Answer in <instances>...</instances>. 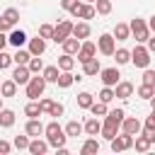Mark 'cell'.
I'll return each mask as SVG.
<instances>
[{
	"mask_svg": "<svg viewBox=\"0 0 155 155\" xmlns=\"http://www.w3.org/2000/svg\"><path fill=\"white\" fill-rule=\"evenodd\" d=\"M44 133H46L48 145H53V148H61V145H65V140H68L65 131L61 128V124H58L56 119H53L51 124H46V126H44Z\"/></svg>",
	"mask_w": 155,
	"mask_h": 155,
	"instance_id": "6da1fadb",
	"label": "cell"
},
{
	"mask_svg": "<svg viewBox=\"0 0 155 155\" xmlns=\"http://www.w3.org/2000/svg\"><path fill=\"white\" fill-rule=\"evenodd\" d=\"M24 87H27V97H29V99H39V97L44 94V90H46V80H44V75L39 73V75H31Z\"/></svg>",
	"mask_w": 155,
	"mask_h": 155,
	"instance_id": "7a4b0ae2",
	"label": "cell"
},
{
	"mask_svg": "<svg viewBox=\"0 0 155 155\" xmlns=\"http://www.w3.org/2000/svg\"><path fill=\"white\" fill-rule=\"evenodd\" d=\"M131 34H133V39L138 41V44H145L148 41V36H150V29H148V22L145 19H140V17H136V19H131Z\"/></svg>",
	"mask_w": 155,
	"mask_h": 155,
	"instance_id": "3957f363",
	"label": "cell"
},
{
	"mask_svg": "<svg viewBox=\"0 0 155 155\" xmlns=\"http://www.w3.org/2000/svg\"><path fill=\"white\" fill-rule=\"evenodd\" d=\"M131 63H133L136 68H148V65H150V51L138 44V46L131 51Z\"/></svg>",
	"mask_w": 155,
	"mask_h": 155,
	"instance_id": "277c9868",
	"label": "cell"
},
{
	"mask_svg": "<svg viewBox=\"0 0 155 155\" xmlns=\"http://www.w3.org/2000/svg\"><path fill=\"white\" fill-rule=\"evenodd\" d=\"M109 143H111V150H114V153H124V150L133 148V136L121 131V133H116V136H114Z\"/></svg>",
	"mask_w": 155,
	"mask_h": 155,
	"instance_id": "5b68a950",
	"label": "cell"
},
{
	"mask_svg": "<svg viewBox=\"0 0 155 155\" xmlns=\"http://www.w3.org/2000/svg\"><path fill=\"white\" fill-rule=\"evenodd\" d=\"M70 34H73V22H70V19H61V22L53 27V41H56V44H63Z\"/></svg>",
	"mask_w": 155,
	"mask_h": 155,
	"instance_id": "8992f818",
	"label": "cell"
},
{
	"mask_svg": "<svg viewBox=\"0 0 155 155\" xmlns=\"http://www.w3.org/2000/svg\"><path fill=\"white\" fill-rule=\"evenodd\" d=\"M97 51H99L102 56H114V51H116V39H114L111 34H102V36L97 39Z\"/></svg>",
	"mask_w": 155,
	"mask_h": 155,
	"instance_id": "52a82bcc",
	"label": "cell"
},
{
	"mask_svg": "<svg viewBox=\"0 0 155 155\" xmlns=\"http://www.w3.org/2000/svg\"><path fill=\"white\" fill-rule=\"evenodd\" d=\"M75 56H78V61H80V63H87L90 58H94V56H97V44H92V41H87V39H85V41H80V48H78V53H75Z\"/></svg>",
	"mask_w": 155,
	"mask_h": 155,
	"instance_id": "ba28073f",
	"label": "cell"
},
{
	"mask_svg": "<svg viewBox=\"0 0 155 155\" xmlns=\"http://www.w3.org/2000/svg\"><path fill=\"white\" fill-rule=\"evenodd\" d=\"M70 15H73V17H78V19H92V17L97 15V10H94V5H92V2H80L75 10H70Z\"/></svg>",
	"mask_w": 155,
	"mask_h": 155,
	"instance_id": "9c48e42d",
	"label": "cell"
},
{
	"mask_svg": "<svg viewBox=\"0 0 155 155\" xmlns=\"http://www.w3.org/2000/svg\"><path fill=\"white\" fill-rule=\"evenodd\" d=\"M99 80H102V85L114 87V85L121 80V75H119V70H116V68H102V70H99Z\"/></svg>",
	"mask_w": 155,
	"mask_h": 155,
	"instance_id": "30bf717a",
	"label": "cell"
},
{
	"mask_svg": "<svg viewBox=\"0 0 155 155\" xmlns=\"http://www.w3.org/2000/svg\"><path fill=\"white\" fill-rule=\"evenodd\" d=\"M140 128H143V124H140L136 116H124V121H121V131H124V133L138 136V133H140Z\"/></svg>",
	"mask_w": 155,
	"mask_h": 155,
	"instance_id": "8fae6325",
	"label": "cell"
},
{
	"mask_svg": "<svg viewBox=\"0 0 155 155\" xmlns=\"http://www.w3.org/2000/svg\"><path fill=\"white\" fill-rule=\"evenodd\" d=\"M133 94V82H128V80H119L116 85H114V97H119V99H128Z\"/></svg>",
	"mask_w": 155,
	"mask_h": 155,
	"instance_id": "7c38bea8",
	"label": "cell"
},
{
	"mask_svg": "<svg viewBox=\"0 0 155 155\" xmlns=\"http://www.w3.org/2000/svg\"><path fill=\"white\" fill-rule=\"evenodd\" d=\"M27 41H29V39H27V34H24L22 29H15V27L10 29V36H7V44H12L15 48H22V46H24Z\"/></svg>",
	"mask_w": 155,
	"mask_h": 155,
	"instance_id": "4fadbf2b",
	"label": "cell"
},
{
	"mask_svg": "<svg viewBox=\"0 0 155 155\" xmlns=\"http://www.w3.org/2000/svg\"><path fill=\"white\" fill-rule=\"evenodd\" d=\"M27 150H29L31 155H46V153H48V140H41V138L36 136V138L29 140V148H27Z\"/></svg>",
	"mask_w": 155,
	"mask_h": 155,
	"instance_id": "5bb4252c",
	"label": "cell"
},
{
	"mask_svg": "<svg viewBox=\"0 0 155 155\" xmlns=\"http://www.w3.org/2000/svg\"><path fill=\"white\" fill-rule=\"evenodd\" d=\"M27 44H29V53H31V56H41V53L46 51V39H41L39 34H36L34 39H29Z\"/></svg>",
	"mask_w": 155,
	"mask_h": 155,
	"instance_id": "9a60e30c",
	"label": "cell"
},
{
	"mask_svg": "<svg viewBox=\"0 0 155 155\" xmlns=\"http://www.w3.org/2000/svg\"><path fill=\"white\" fill-rule=\"evenodd\" d=\"M29 78H31V73H29V68H27V65H17V68L12 70V80H15L17 85H27V82H29Z\"/></svg>",
	"mask_w": 155,
	"mask_h": 155,
	"instance_id": "2e32d148",
	"label": "cell"
},
{
	"mask_svg": "<svg viewBox=\"0 0 155 155\" xmlns=\"http://www.w3.org/2000/svg\"><path fill=\"white\" fill-rule=\"evenodd\" d=\"M24 133H27L29 138H36V136H41V133H44V124H41L39 119H29V121H27V126H24Z\"/></svg>",
	"mask_w": 155,
	"mask_h": 155,
	"instance_id": "e0dca14e",
	"label": "cell"
},
{
	"mask_svg": "<svg viewBox=\"0 0 155 155\" xmlns=\"http://www.w3.org/2000/svg\"><path fill=\"white\" fill-rule=\"evenodd\" d=\"M82 128H85L87 136H99V131H102V121H99L97 116H90V119L82 124Z\"/></svg>",
	"mask_w": 155,
	"mask_h": 155,
	"instance_id": "ac0fdd59",
	"label": "cell"
},
{
	"mask_svg": "<svg viewBox=\"0 0 155 155\" xmlns=\"http://www.w3.org/2000/svg\"><path fill=\"white\" fill-rule=\"evenodd\" d=\"M119 124H109V121H102V131H99V136L104 138V140H111L116 133H119Z\"/></svg>",
	"mask_w": 155,
	"mask_h": 155,
	"instance_id": "d6986e66",
	"label": "cell"
},
{
	"mask_svg": "<svg viewBox=\"0 0 155 155\" xmlns=\"http://www.w3.org/2000/svg\"><path fill=\"white\" fill-rule=\"evenodd\" d=\"M90 31H92V29H90L87 22H78V24H73V36L80 39V41H85V39L90 36Z\"/></svg>",
	"mask_w": 155,
	"mask_h": 155,
	"instance_id": "ffe728a7",
	"label": "cell"
},
{
	"mask_svg": "<svg viewBox=\"0 0 155 155\" xmlns=\"http://www.w3.org/2000/svg\"><path fill=\"white\" fill-rule=\"evenodd\" d=\"M63 131H65V136H68V138H78V136H82V133H85V128H82V124H80V121H68Z\"/></svg>",
	"mask_w": 155,
	"mask_h": 155,
	"instance_id": "44dd1931",
	"label": "cell"
},
{
	"mask_svg": "<svg viewBox=\"0 0 155 155\" xmlns=\"http://www.w3.org/2000/svg\"><path fill=\"white\" fill-rule=\"evenodd\" d=\"M116 41H126L128 36H131V27L128 24H124V22H119L116 27H114V34H111Z\"/></svg>",
	"mask_w": 155,
	"mask_h": 155,
	"instance_id": "7402d4cb",
	"label": "cell"
},
{
	"mask_svg": "<svg viewBox=\"0 0 155 155\" xmlns=\"http://www.w3.org/2000/svg\"><path fill=\"white\" fill-rule=\"evenodd\" d=\"M99 70H102V65H99V61H97V58H90L87 63H82V73H85L87 78L99 75Z\"/></svg>",
	"mask_w": 155,
	"mask_h": 155,
	"instance_id": "603a6c76",
	"label": "cell"
},
{
	"mask_svg": "<svg viewBox=\"0 0 155 155\" xmlns=\"http://www.w3.org/2000/svg\"><path fill=\"white\" fill-rule=\"evenodd\" d=\"M73 82H75L73 70H61V75H58V80H56V85H58V87H63V90H68Z\"/></svg>",
	"mask_w": 155,
	"mask_h": 155,
	"instance_id": "cb8c5ba5",
	"label": "cell"
},
{
	"mask_svg": "<svg viewBox=\"0 0 155 155\" xmlns=\"http://www.w3.org/2000/svg\"><path fill=\"white\" fill-rule=\"evenodd\" d=\"M78 48H80V39H75L73 34L63 41V53H70V56H75L78 53Z\"/></svg>",
	"mask_w": 155,
	"mask_h": 155,
	"instance_id": "d4e9b609",
	"label": "cell"
},
{
	"mask_svg": "<svg viewBox=\"0 0 155 155\" xmlns=\"http://www.w3.org/2000/svg\"><path fill=\"white\" fill-rule=\"evenodd\" d=\"M41 75H44V80H46V82H56V80H58V75H61V68H58V65H44Z\"/></svg>",
	"mask_w": 155,
	"mask_h": 155,
	"instance_id": "484cf974",
	"label": "cell"
},
{
	"mask_svg": "<svg viewBox=\"0 0 155 155\" xmlns=\"http://www.w3.org/2000/svg\"><path fill=\"white\" fill-rule=\"evenodd\" d=\"M0 94L2 97H15L17 94V82L10 78V80H5V82H0Z\"/></svg>",
	"mask_w": 155,
	"mask_h": 155,
	"instance_id": "4316f807",
	"label": "cell"
},
{
	"mask_svg": "<svg viewBox=\"0 0 155 155\" xmlns=\"http://www.w3.org/2000/svg\"><path fill=\"white\" fill-rule=\"evenodd\" d=\"M80 153H82V155H94V153H99V143H97V138H87V140L80 145Z\"/></svg>",
	"mask_w": 155,
	"mask_h": 155,
	"instance_id": "83f0119b",
	"label": "cell"
},
{
	"mask_svg": "<svg viewBox=\"0 0 155 155\" xmlns=\"http://www.w3.org/2000/svg\"><path fill=\"white\" fill-rule=\"evenodd\" d=\"M0 126L2 128H10V126H15V111L12 109H0Z\"/></svg>",
	"mask_w": 155,
	"mask_h": 155,
	"instance_id": "f1b7e54d",
	"label": "cell"
},
{
	"mask_svg": "<svg viewBox=\"0 0 155 155\" xmlns=\"http://www.w3.org/2000/svg\"><path fill=\"white\" fill-rule=\"evenodd\" d=\"M29 58H31L29 48H17V51H15V56H12V63H17V65H27V63H29Z\"/></svg>",
	"mask_w": 155,
	"mask_h": 155,
	"instance_id": "f546056e",
	"label": "cell"
},
{
	"mask_svg": "<svg viewBox=\"0 0 155 155\" xmlns=\"http://www.w3.org/2000/svg\"><path fill=\"white\" fill-rule=\"evenodd\" d=\"M124 116H126V111H124V109H111V111H107V114H104V121H109V124H119V126H121Z\"/></svg>",
	"mask_w": 155,
	"mask_h": 155,
	"instance_id": "4dcf8cb0",
	"label": "cell"
},
{
	"mask_svg": "<svg viewBox=\"0 0 155 155\" xmlns=\"http://www.w3.org/2000/svg\"><path fill=\"white\" fill-rule=\"evenodd\" d=\"M150 145H153V143H150L143 133H140V136H133V148H136L138 153H148V150H150Z\"/></svg>",
	"mask_w": 155,
	"mask_h": 155,
	"instance_id": "1f68e13d",
	"label": "cell"
},
{
	"mask_svg": "<svg viewBox=\"0 0 155 155\" xmlns=\"http://www.w3.org/2000/svg\"><path fill=\"white\" fill-rule=\"evenodd\" d=\"M114 61H116V65L131 63V51H128V48H116V51H114Z\"/></svg>",
	"mask_w": 155,
	"mask_h": 155,
	"instance_id": "d6a6232c",
	"label": "cell"
},
{
	"mask_svg": "<svg viewBox=\"0 0 155 155\" xmlns=\"http://www.w3.org/2000/svg\"><path fill=\"white\" fill-rule=\"evenodd\" d=\"M61 70H73L75 68V58L70 56V53H63V56H58V63H56Z\"/></svg>",
	"mask_w": 155,
	"mask_h": 155,
	"instance_id": "836d02e7",
	"label": "cell"
},
{
	"mask_svg": "<svg viewBox=\"0 0 155 155\" xmlns=\"http://www.w3.org/2000/svg\"><path fill=\"white\" fill-rule=\"evenodd\" d=\"M24 114H27L29 119H39V116H41V107H39V102H36V99H29V104L24 107Z\"/></svg>",
	"mask_w": 155,
	"mask_h": 155,
	"instance_id": "e575fe53",
	"label": "cell"
},
{
	"mask_svg": "<svg viewBox=\"0 0 155 155\" xmlns=\"http://www.w3.org/2000/svg\"><path fill=\"white\" fill-rule=\"evenodd\" d=\"M27 68H29V73H31V75H39V73L44 70V61H41L39 56H31V58H29V63H27Z\"/></svg>",
	"mask_w": 155,
	"mask_h": 155,
	"instance_id": "d590c367",
	"label": "cell"
},
{
	"mask_svg": "<svg viewBox=\"0 0 155 155\" xmlns=\"http://www.w3.org/2000/svg\"><path fill=\"white\" fill-rule=\"evenodd\" d=\"M92 102H94V97H92L90 92H80V94H78V107H80V109H90Z\"/></svg>",
	"mask_w": 155,
	"mask_h": 155,
	"instance_id": "8d00e7d4",
	"label": "cell"
},
{
	"mask_svg": "<svg viewBox=\"0 0 155 155\" xmlns=\"http://www.w3.org/2000/svg\"><path fill=\"white\" fill-rule=\"evenodd\" d=\"M2 17H5V19H7L12 27H15V24L19 22V10H17V7H7V10L2 12Z\"/></svg>",
	"mask_w": 155,
	"mask_h": 155,
	"instance_id": "74e56055",
	"label": "cell"
},
{
	"mask_svg": "<svg viewBox=\"0 0 155 155\" xmlns=\"http://www.w3.org/2000/svg\"><path fill=\"white\" fill-rule=\"evenodd\" d=\"M136 94H138L140 99H150V97L155 94V87H153V85H145V82H143V85H140V87L136 90Z\"/></svg>",
	"mask_w": 155,
	"mask_h": 155,
	"instance_id": "f35d334b",
	"label": "cell"
},
{
	"mask_svg": "<svg viewBox=\"0 0 155 155\" xmlns=\"http://www.w3.org/2000/svg\"><path fill=\"white\" fill-rule=\"evenodd\" d=\"M94 10H97V15H109L111 12V0H94Z\"/></svg>",
	"mask_w": 155,
	"mask_h": 155,
	"instance_id": "ab89813d",
	"label": "cell"
},
{
	"mask_svg": "<svg viewBox=\"0 0 155 155\" xmlns=\"http://www.w3.org/2000/svg\"><path fill=\"white\" fill-rule=\"evenodd\" d=\"M90 111H92V116H104L109 109H107V104H104V102H99V99H97V102H92Z\"/></svg>",
	"mask_w": 155,
	"mask_h": 155,
	"instance_id": "60d3db41",
	"label": "cell"
},
{
	"mask_svg": "<svg viewBox=\"0 0 155 155\" xmlns=\"http://www.w3.org/2000/svg\"><path fill=\"white\" fill-rule=\"evenodd\" d=\"M111 99H114V87H107V85H104V87L99 90V102H104V104H109Z\"/></svg>",
	"mask_w": 155,
	"mask_h": 155,
	"instance_id": "b9f144b4",
	"label": "cell"
},
{
	"mask_svg": "<svg viewBox=\"0 0 155 155\" xmlns=\"http://www.w3.org/2000/svg\"><path fill=\"white\" fill-rule=\"evenodd\" d=\"M12 145H15L17 150H27V148H29V136H15Z\"/></svg>",
	"mask_w": 155,
	"mask_h": 155,
	"instance_id": "7bdbcfd3",
	"label": "cell"
},
{
	"mask_svg": "<svg viewBox=\"0 0 155 155\" xmlns=\"http://www.w3.org/2000/svg\"><path fill=\"white\" fill-rule=\"evenodd\" d=\"M143 82L155 87V70L153 68H143Z\"/></svg>",
	"mask_w": 155,
	"mask_h": 155,
	"instance_id": "ee69618b",
	"label": "cell"
},
{
	"mask_svg": "<svg viewBox=\"0 0 155 155\" xmlns=\"http://www.w3.org/2000/svg\"><path fill=\"white\" fill-rule=\"evenodd\" d=\"M39 36L41 39H53V27L51 24H41L39 27Z\"/></svg>",
	"mask_w": 155,
	"mask_h": 155,
	"instance_id": "f6af8a7d",
	"label": "cell"
},
{
	"mask_svg": "<svg viewBox=\"0 0 155 155\" xmlns=\"http://www.w3.org/2000/svg\"><path fill=\"white\" fill-rule=\"evenodd\" d=\"M63 104L61 102H53V107H51V111H48V116H53V119H58V116H63Z\"/></svg>",
	"mask_w": 155,
	"mask_h": 155,
	"instance_id": "bcb514c9",
	"label": "cell"
},
{
	"mask_svg": "<svg viewBox=\"0 0 155 155\" xmlns=\"http://www.w3.org/2000/svg\"><path fill=\"white\" fill-rule=\"evenodd\" d=\"M10 65H12V56L5 53V51H0V70H5V68H10Z\"/></svg>",
	"mask_w": 155,
	"mask_h": 155,
	"instance_id": "7dc6e473",
	"label": "cell"
},
{
	"mask_svg": "<svg viewBox=\"0 0 155 155\" xmlns=\"http://www.w3.org/2000/svg\"><path fill=\"white\" fill-rule=\"evenodd\" d=\"M39 107H41V114H48V111H51V107H53V99L44 97V99H39Z\"/></svg>",
	"mask_w": 155,
	"mask_h": 155,
	"instance_id": "c3c4849f",
	"label": "cell"
},
{
	"mask_svg": "<svg viewBox=\"0 0 155 155\" xmlns=\"http://www.w3.org/2000/svg\"><path fill=\"white\" fill-rule=\"evenodd\" d=\"M78 5H80L78 0H61V7H63V10H68V12H70V10H75Z\"/></svg>",
	"mask_w": 155,
	"mask_h": 155,
	"instance_id": "681fc988",
	"label": "cell"
},
{
	"mask_svg": "<svg viewBox=\"0 0 155 155\" xmlns=\"http://www.w3.org/2000/svg\"><path fill=\"white\" fill-rule=\"evenodd\" d=\"M143 126L155 131V111H150V116H145V124H143Z\"/></svg>",
	"mask_w": 155,
	"mask_h": 155,
	"instance_id": "f907efd6",
	"label": "cell"
},
{
	"mask_svg": "<svg viewBox=\"0 0 155 155\" xmlns=\"http://www.w3.org/2000/svg\"><path fill=\"white\" fill-rule=\"evenodd\" d=\"M143 136H145L150 143H155V131H153V128H145V126H143Z\"/></svg>",
	"mask_w": 155,
	"mask_h": 155,
	"instance_id": "816d5d0a",
	"label": "cell"
},
{
	"mask_svg": "<svg viewBox=\"0 0 155 155\" xmlns=\"http://www.w3.org/2000/svg\"><path fill=\"white\" fill-rule=\"evenodd\" d=\"M10 150H12V143H7V140H0V153H2V155H7Z\"/></svg>",
	"mask_w": 155,
	"mask_h": 155,
	"instance_id": "f5cc1de1",
	"label": "cell"
},
{
	"mask_svg": "<svg viewBox=\"0 0 155 155\" xmlns=\"http://www.w3.org/2000/svg\"><path fill=\"white\" fill-rule=\"evenodd\" d=\"M10 29H12V24H10V22L0 15V31H10Z\"/></svg>",
	"mask_w": 155,
	"mask_h": 155,
	"instance_id": "db71d44e",
	"label": "cell"
},
{
	"mask_svg": "<svg viewBox=\"0 0 155 155\" xmlns=\"http://www.w3.org/2000/svg\"><path fill=\"white\" fill-rule=\"evenodd\" d=\"M145 44H148L145 48H148L150 53H155V36H148V41H145Z\"/></svg>",
	"mask_w": 155,
	"mask_h": 155,
	"instance_id": "11a10c76",
	"label": "cell"
},
{
	"mask_svg": "<svg viewBox=\"0 0 155 155\" xmlns=\"http://www.w3.org/2000/svg\"><path fill=\"white\" fill-rule=\"evenodd\" d=\"M5 46H7V36L5 31H0V51H5Z\"/></svg>",
	"mask_w": 155,
	"mask_h": 155,
	"instance_id": "9f6ffc18",
	"label": "cell"
},
{
	"mask_svg": "<svg viewBox=\"0 0 155 155\" xmlns=\"http://www.w3.org/2000/svg\"><path fill=\"white\" fill-rule=\"evenodd\" d=\"M148 29H150V31H153V34H155V15H153V17H150V19H148Z\"/></svg>",
	"mask_w": 155,
	"mask_h": 155,
	"instance_id": "6f0895ef",
	"label": "cell"
},
{
	"mask_svg": "<svg viewBox=\"0 0 155 155\" xmlns=\"http://www.w3.org/2000/svg\"><path fill=\"white\" fill-rule=\"evenodd\" d=\"M148 102H150V109H153V111H155V94H153V97H150V99H148Z\"/></svg>",
	"mask_w": 155,
	"mask_h": 155,
	"instance_id": "680465c9",
	"label": "cell"
},
{
	"mask_svg": "<svg viewBox=\"0 0 155 155\" xmlns=\"http://www.w3.org/2000/svg\"><path fill=\"white\" fill-rule=\"evenodd\" d=\"M0 109H2V94H0Z\"/></svg>",
	"mask_w": 155,
	"mask_h": 155,
	"instance_id": "91938a15",
	"label": "cell"
},
{
	"mask_svg": "<svg viewBox=\"0 0 155 155\" xmlns=\"http://www.w3.org/2000/svg\"><path fill=\"white\" fill-rule=\"evenodd\" d=\"M87 2H94V0H87Z\"/></svg>",
	"mask_w": 155,
	"mask_h": 155,
	"instance_id": "94428289",
	"label": "cell"
}]
</instances>
